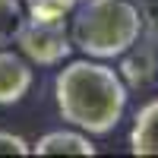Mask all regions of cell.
I'll list each match as a JSON object with an SVG mask.
<instances>
[{
	"mask_svg": "<svg viewBox=\"0 0 158 158\" xmlns=\"http://www.w3.org/2000/svg\"><path fill=\"white\" fill-rule=\"evenodd\" d=\"M32 89V67L29 57L0 48V104H16Z\"/></svg>",
	"mask_w": 158,
	"mask_h": 158,
	"instance_id": "cell-4",
	"label": "cell"
},
{
	"mask_svg": "<svg viewBox=\"0 0 158 158\" xmlns=\"http://www.w3.org/2000/svg\"><path fill=\"white\" fill-rule=\"evenodd\" d=\"M57 111L67 123L89 136H104L120 123L130 89L114 67L95 57L67 63L54 79Z\"/></svg>",
	"mask_w": 158,
	"mask_h": 158,
	"instance_id": "cell-1",
	"label": "cell"
},
{
	"mask_svg": "<svg viewBox=\"0 0 158 158\" xmlns=\"http://www.w3.org/2000/svg\"><path fill=\"white\" fill-rule=\"evenodd\" d=\"M130 152L133 155H158V98L142 104L130 130Z\"/></svg>",
	"mask_w": 158,
	"mask_h": 158,
	"instance_id": "cell-6",
	"label": "cell"
},
{
	"mask_svg": "<svg viewBox=\"0 0 158 158\" xmlns=\"http://www.w3.org/2000/svg\"><path fill=\"white\" fill-rule=\"evenodd\" d=\"M32 19H63L76 10L79 0H22Z\"/></svg>",
	"mask_w": 158,
	"mask_h": 158,
	"instance_id": "cell-8",
	"label": "cell"
},
{
	"mask_svg": "<svg viewBox=\"0 0 158 158\" xmlns=\"http://www.w3.org/2000/svg\"><path fill=\"white\" fill-rule=\"evenodd\" d=\"M0 155H32V146L22 136L0 130Z\"/></svg>",
	"mask_w": 158,
	"mask_h": 158,
	"instance_id": "cell-9",
	"label": "cell"
},
{
	"mask_svg": "<svg viewBox=\"0 0 158 158\" xmlns=\"http://www.w3.org/2000/svg\"><path fill=\"white\" fill-rule=\"evenodd\" d=\"M142 29V10L133 0H79L70 35L85 57L114 60L136 48Z\"/></svg>",
	"mask_w": 158,
	"mask_h": 158,
	"instance_id": "cell-2",
	"label": "cell"
},
{
	"mask_svg": "<svg viewBox=\"0 0 158 158\" xmlns=\"http://www.w3.org/2000/svg\"><path fill=\"white\" fill-rule=\"evenodd\" d=\"M142 22L149 25V29L158 35V0H142Z\"/></svg>",
	"mask_w": 158,
	"mask_h": 158,
	"instance_id": "cell-10",
	"label": "cell"
},
{
	"mask_svg": "<svg viewBox=\"0 0 158 158\" xmlns=\"http://www.w3.org/2000/svg\"><path fill=\"white\" fill-rule=\"evenodd\" d=\"M19 51L38 67H57L73 54V35L67 29V19H32L19 32Z\"/></svg>",
	"mask_w": 158,
	"mask_h": 158,
	"instance_id": "cell-3",
	"label": "cell"
},
{
	"mask_svg": "<svg viewBox=\"0 0 158 158\" xmlns=\"http://www.w3.org/2000/svg\"><path fill=\"white\" fill-rule=\"evenodd\" d=\"M25 22H29V13L22 0H0V48L16 41Z\"/></svg>",
	"mask_w": 158,
	"mask_h": 158,
	"instance_id": "cell-7",
	"label": "cell"
},
{
	"mask_svg": "<svg viewBox=\"0 0 158 158\" xmlns=\"http://www.w3.org/2000/svg\"><path fill=\"white\" fill-rule=\"evenodd\" d=\"M32 155H89L92 158L95 146L82 130H54L32 146Z\"/></svg>",
	"mask_w": 158,
	"mask_h": 158,
	"instance_id": "cell-5",
	"label": "cell"
}]
</instances>
